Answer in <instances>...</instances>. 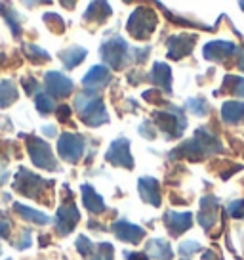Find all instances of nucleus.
I'll list each match as a JSON object with an SVG mask.
<instances>
[{
	"label": "nucleus",
	"mask_w": 244,
	"mask_h": 260,
	"mask_svg": "<svg viewBox=\"0 0 244 260\" xmlns=\"http://www.w3.org/2000/svg\"><path fill=\"white\" fill-rule=\"evenodd\" d=\"M216 151H221V144L218 142V138L210 134L208 130H196L195 138L185 142V144H181V146L176 149V151H172V159H176L178 155L181 157H185V159H200L204 155L208 153H216Z\"/></svg>",
	"instance_id": "f257e3e1"
},
{
	"label": "nucleus",
	"mask_w": 244,
	"mask_h": 260,
	"mask_svg": "<svg viewBox=\"0 0 244 260\" xmlns=\"http://www.w3.org/2000/svg\"><path fill=\"white\" fill-rule=\"evenodd\" d=\"M74 109L80 117V121L88 126H99L107 122V111L101 98L92 94L90 90L74 98Z\"/></svg>",
	"instance_id": "f03ea898"
},
{
	"label": "nucleus",
	"mask_w": 244,
	"mask_h": 260,
	"mask_svg": "<svg viewBox=\"0 0 244 260\" xmlns=\"http://www.w3.org/2000/svg\"><path fill=\"white\" fill-rule=\"evenodd\" d=\"M52 186H54V182L40 178V176H36V174H33V172L23 169V167L17 171L16 180H14V189L16 191H19L25 197L36 199L40 203H50L48 199L44 197V193H48V189Z\"/></svg>",
	"instance_id": "7ed1b4c3"
},
{
	"label": "nucleus",
	"mask_w": 244,
	"mask_h": 260,
	"mask_svg": "<svg viewBox=\"0 0 244 260\" xmlns=\"http://www.w3.org/2000/svg\"><path fill=\"white\" fill-rule=\"evenodd\" d=\"M21 138H25L27 142V153L31 157L33 165L44 171H57V162L52 153V147L44 140H40L38 136H21Z\"/></svg>",
	"instance_id": "20e7f679"
},
{
	"label": "nucleus",
	"mask_w": 244,
	"mask_h": 260,
	"mask_svg": "<svg viewBox=\"0 0 244 260\" xmlns=\"http://www.w3.org/2000/svg\"><path fill=\"white\" fill-rule=\"evenodd\" d=\"M156 14L153 12L151 8H138L134 10V14L130 16V19H128V32H130L134 39H149L151 35H153V31H155L156 27Z\"/></svg>",
	"instance_id": "39448f33"
},
{
	"label": "nucleus",
	"mask_w": 244,
	"mask_h": 260,
	"mask_svg": "<svg viewBox=\"0 0 244 260\" xmlns=\"http://www.w3.org/2000/svg\"><path fill=\"white\" fill-rule=\"evenodd\" d=\"M57 153L67 162H78L84 153V138L73 132H63L57 140Z\"/></svg>",
	"instance_id": "423d86ee"
},
{
	"label": "nucleus",
	"mask_w": 244,
	"mask_h": 260,
	"mask_svg": "<svg viewBox=\"0 0 244 260\" xmlns=\"http://www.w3.org/2000/svg\"><path fill=\"white\" fill-rule=\"evenodd\" d=\"M101 57L105 59V63L118 71L128 61V44L122 39H111L101 44Z\"/></svg>",
	"instance_id": "0eeeda50"
},
{
	"label": "nucleus",
	"mask_w": 244,
	"mask_h": 260,
	"mask_svg": "<svg viewBox=\"0 0 244 260\" xmlns=\"http://www.w3.org/2000/svg\"><path fill=\"white\" fill-rule=\"evenodd\" d=\"M153 119H155V122L158 124V128L162 130V132H166L168 140L179 138L181 132L187 126V121H185L181 115L170 113V111H156V113L153 115Z\"/></svg>",
	"instance_id": "6e6552de"
},
{
	"label": "nucleus",
	"mask_w": 244,
	"mask_h": 260,
	"mask_svg": "<svg viewBox=\"0 0 244 260\" xmlns=\"http://www.w3.org/2000/svg\"><path fill=\"white\" fill-rule=\"evenodd\" d=\"M78 220H80V212H78V209H76V205L73 201L61 205L56 214V232L59 236H69Z\"/></svg>",
	"instance_id": "1a4fd4ad"
},
{
	"label": "nucleus",
	"mask_w": 244,
	"mask_h": 260,
	"mask_svg": "<svg viewBox=\"0 0 244 260\" xmlns=\"http://www.w3.org/2000/svg\"><path fill=\"white\" fill-rule=\"evenodd\" d=\"M105 159L111 165H116V167H126V169H132L134 167V159H132L130 153V144L126 138H118L114 140L109 151H107Z\"/></svg>",
	"instance_id": "9d476101"
},
{
	"label": "nucleus",
	"mask_w": 244,
	"mask_h": 260,
	"mask_svg": "<svg viewBox=\"0 0 244 260\" xmlns=\"http://www.w3.org/2000/svg\"><path fill=\"white\" fill-rule=\"evenodd\" d=\"M44 84L46 90L52 98H67L73 92V81L67 79L65 75H61L59 71H48L44 77Z\"/></svg>",
	"instance_id": "9b49d317"
},
{
	"label": "nucleus",
	"mask_w": 244,
	"mask_h": 260,
	"mask_svg": "<svg viewBox=\"0 0 244 260\" xmlns=\"http://www.w3.org/2000/svg\"><path fill=\"white\" fill-rule=\"evenodd\" d=\"M164 222H166V228H168V232H170L172 236L178 237L193 226V216H191V212L168 211L164 214Z\"/></svg>",
	"instance_id": "f8f14e48"
},
{
	"label": "nucleus",
	"mask_w": 244,
	"mask_h": 260,
	"mask_svg": "<svg viewBox=\"0 0 244 260\" xmlns=\"http://www.w3.org/2000/svg\"><path fill=\"white\" fill-rule=\"evenodd\" d=\"M113 232L118 239L128 241V243H139V241L145 237V230H143V228L136 226V224H130V222H126V220L114 222Z\"/></svg>",
	"instance_id": "ddd939ff"
},
{
	"label": "nucleus",
	"mask_w": 244,
	"mask_h": 260,
	"mask_svg": "<svg viewBox=\"0 0 244 260\" xmlns=\"http://www.w3.org/2000/svg\"><path fill=\"white\" fill-rule=\"evenodd\" d=\"M193 46H195V37H189V35L172 37L170 41H168V56H170L172 59L185 57L191 54Z\"/></svg>",
	"instance_id": "4468645a"
},
{
	"label": "nucleus",
	"mask_w": 244,
	"mask_h": 260,
	"mask_svg": "<svg viewBox=\"0 0 244 260\" xmlns=\"http://www.w3.org/2000/svg\"><path fill=\"white\" fill-rule=\"evenodd\" d=\"M109 82H111V73H109V69H107L105 65H96V67H92L88 73L84 75V79H82V84L88 90L103 88Z\"/></svg>",
	"instance_id": "2eb2a0df"
},
{
	"label": "nucleus",
	"mask_w": 244,
	"mask_h": 260,
	"mask_svg": "<svg viewBox=\"0 0 244 260\" xmlns=\"http://www.w3.org/2000/svg\"><path fill=\"white\" fill-rule=\"evenodd\" d=\"M235 54V44L229 41H214L204 46V56L214 61H223Z\"/></svg>",
	"instance_id": "dca6fc26"
},
{
	"label": "nucleus",
	"mask_w": 244,
	"mask_h": 260,
	"mask_svg": "<svg viewBox=\"0 0 244 260\" xmlns=\"http://www.w3.org/2000/svg\"><path fill=\"white\" fill-rule=\"evenodd\" d=\"M216 214H218V201L214 197H202L200 199V211H198V224L208 230L216 224Z\"/></svg>",
	"instance_id": "f3484780"
},
{
	"label": "nucleus",
	"mask_w": 244,
	"mask_h": 260,
	"mask_svg": "<svg viewBox=\"0 0 244 260\" xmlns=\"http://www.w3.org/2000/svg\"><path fill=\"white\" fill-rule=\"evenodd\" d=\"M138 187H139V195H141V199L149 205H155L158 207L160 205V191H158V182L155 178H139L138 182Z\"/></svg>",
	"instance_id": "a211bd4d"
},
{
	"label": "nucleus",
	"mask_w": 244,
	"mask_h": 260,
	"mask_svg": "<svg viewBox=\"0 0 244 260\" xmlns=\"http://www.w3.org/2000/svg\"><path fill=\"white\" fill-rule=\"evenodd\" d=\"M80 191H82V203H84V207H86L90 212H96V214H99V212L105 211V203H103L101 195H99L94 187H92V186H82Z\"/></svg>",
	"instance_id": "6ab92c4d"
},
{
	"label": "nucleus",
	"mask_w": 244,
	"mask_h": 260,
	"mask_svg": "<svg viewBox=\"0 0 244 260\" xmlns=\"http://www.w3.org/2000/svg\"><path fill=\"white\" fill-rule=\"evenodd\" d=\"M149 81L153 82L155 86H160V88L170 92L172 69L166 63H155L153 65V71H151V75H149Z\"/></svg>",
	"instance_id": "aec40b11"
},
{
	"label": "nucleus",
	"mask_w": 244,
	"mask_h": 260,
	"mask_svg": "<svg viewBox=\"0 0 244 260\" xmlns=\"http://www.w3.org/2000/svg\"><path fill=\"white\" fill-rule=\"evenodd\" d=\"M221 115L229 124H238L244 121V104L242 102H225L221 107Z\"/></svg>",
	"instance_id": "412c9836"
},
{
	"label": "nucleus",
	"mask_w": 244,
	"mask_h": 260,
	"mask_svg": "<svg viewBox=\"0 0 244 260\" xmlns=\"http://www.w3.org/2000/svg\"><path fill=\"white\" fill-rule=\"evenodd\" d=\"M14 209H16L17 214H19L21 218L27 220V222H31V224L44 226V224H48V222H50L48 214L36 211V209H31V207H25V205H21V203H16V205H14Z\"/></svg>",
	"instance_id": "4be33fe9"
},
{
	"label": "nucleus",
	"mask_w": 244,
	"mask_h": 260,
	"mask_svg": "<svg viewBox=\"0 0 244 260\" xmlns=\"http://www.w3.org/2000/svg\"><path fill=\"white\" fill-rule=\"evenodd\" d=\"M147 254L156 260H172V249L164 239H151L147 243Z\"/></svg>",
	"instance_id": "5701e85b"
},
{
	"label": "nucleus",
	"mask_w": 244,
	"mask_h": 260,
	"mask_svg": "<svg viewBox=\"0 0 244 260\" xmlns=\"http://www.w3.org/2000/svg\"><path fill=\"white\" fill-rule=\"evenodd\" d=\"M86 54L88 52L84 48H80V46H71V48L63 50L59 54V57H61V61H63V65H65L67 69H73V67H76V65H80L84 61Z\"/></svg>",
	"instance_id": "b1692460"
},
{
	"label": "nucleus",
	"mask_w": 244,
	"mask_h": 260,
	"mask_svg": "<svg viewBox=\"0 0 244 260\" xmlns=\"http://www.w3.org/2000/svg\"><path fill=\"white\" fill-rule=\"evenodd\" d=\"M0 16H4V19H6V23L10 25V29H12V35H14V37H19V35H21V21H19V14H17L16 10L12 8L10 4L0 2Z\"/></svg>",
	"instance_id": "393cba45"
},
{
	"label": "nucleus",
	"mask_w": 244,
	"mask_h": 260,
	"mask_svg": "<svg viewBox=\"0 0 244 260\" xmlns=\"http://www.w3.org/2000/svg\"><path fill=\"white\" fill-rule=\"evenodd\" d=\"M17 88L12 79H6V81L0 82V107H8L12 106L17 100Z\"/></svg>",
	"instance_id": "a878e982"
},
{
	"label": "nucleus",
	"mask_w": 244,
	"mask_h": 260,
	"mask_svg": "<svg viewBox=\"0 0 244 260\" xmlns=\"http://www.w3.org/2000/svg\"><path fill=\"white\" fill-rule=\"evenodd\" d=\"M109 16H111V6L105 4V2H94V4H90L88 12L84 14V17L88 21H98V23H101Z\"/></svg>",
	"instance_id": "bb28decb"
},
{
	"label": "nucleus",
	"mask_w": 244,
	"mask_h": 260,
	"mask_svg": "<svg viewBox=\"0 0 244 260\" xmlns=\"http://www.w3.org/2000/svg\"><path fill=\"white\" fill-rule=\"evenodd\" d=\"M23 52H25V56H27V59H29V61H33V63H36V65L50 61L48 52L38 48V46H34V44H23Z\"/></svg>",
	"instance_id": "cd10ccee"
},
{
	"label": "nucleus",
	"mask_w": 244,
	"mask_h": 260,
	"mask_svg": "<svg viewBox=\"0 0 244 260\" xmlns=\"http://www.w3.org/2000/svg\"><path fill=\"white\" fill-rule=\"evenodd\" d=\"M34 106H36V109H38L42 115H48L56 109V102H54V98L50 96V94L42 92V94H38L36 100H34Z\"/></svg>",
	"instance_id": "c85d7f7f"
},
{
	"label": "nucleus",
	"mask_w": 244,
	"mask_h": 260,
	"mask_svg": "<svg viewBox=\"0 0 244 260\" xmlns=\"http://www.w3.org/2000/svg\"><path fill=\"white\" fill-rule=\"evenodd\" d=\"M225 88L231 92V94H235L238 98H244V77H235V75H229L225 77Z\"/></svg>",
	"instance_id": "c756f323"
},
{
	"label": "nucleus",
	"mask_w": 244,
	"mask_h": 260,
	"mask_svg": "<svg viewBox=\"0 0 244 260\" xmlns=\"http://www.w3.org/2000/svg\"><path fill=\"white\" fill-rule=\"evenodd\" d=\"M88 260H113V245L111 243H99L94 245V252Z\"/></svg>",
	"instance_id": "7c9ffc66"
},
{
	"label": "nucleus",
	"mask_w": 244,
	"mask_h": 260,
	"mask_svg": "<svg viewBox=\"0 0 244 260\" xmlns=\"http://www.w3.org/2000/svg\"><path fill=\"white\" fill-rule=\"evenodd\" d=\"M44 21H46V25H48L50 31H54V32H63V31H65V23H63V19L57 16V14H52V12L44 14Z\"/></svg>",
	"instance_id": "2f4dec72"
},
{
	"label": "nucleus",
	"mask_w": 244,
	"mask_h": 260,
	"mask_svg": "<svg viewBox=\"0 0 244 260\" xmlns=\"http://www.w3.org/2000/svg\"><path fill=\"white\" fill-rule=\"evenodd\" d=\"M187 109L193 115L204 117V115L208 113V104L204 102L202 98H198V100H189V102H187Z\"/></svg>",
	"instance_id": "473e14b6"
},
{
	"label": "nucleus",
	"mask_w": 244,
	"mask_h": 260,
	"mask_svg": "<svg viewBox=\"0 0 244 260\" xmlns=\"http://www.w3.org/2000/svg\"><path fill=\"white\" fill-rule=\"evenodd\" d=\"M76 249H78V252H80L84 258H90L92 252H94V243L90 241L88 237L80 236L78 239H76Z\"/></svg>",
	"instance_id": "72a5a7b5"
},
{
	"label": "nucleus",
	"mask_w": 244,
	"mask_h": 260,
	"mask_svg": "<svg viewBox=\"0 0 244 260\" xmlns=\"http://www.w3.org/2000/svg\"><path fill=\"white\" fill-rule=\"evenodd\" d=\"M202 247H200V243L198 241H183V243L179 245V252L183 254V256H191L193 252L200 251Z\"/></svg>",
	"instance_id": "f704fd0d"
},
{
	"label": "nucleus",
	"mask_w": 244,
	"mask_h": 260,
	"mask_svg": "<svg viewBox=\"0 0 244 260\" xmlns=\"http://www.w3.org/2000/svg\"><path fill=\"white\" fill-rule=\"evenodd\" d=\"M227 212L233 218H244V199L233 201V203L227 207Z\"/></svg>",
	"instance_id": "c9c22d12"
},
{
	"label": "nucleus",
	"mask_w": 244,
	"mask_h": 260,
	"mask_svg": "<svg viewBox=\"0 0 244 260\" xmlns=\"http://www.w3.org/2000/svg\"><path fill=\"white\" fill-rule=\"evenodd\" d=\"M21 84H23V88L27 94H34L36 88H38V82L34 81L33 77H25V79H21Z\"/></svg>",
	"instance_id": "e433bc0d"
},
{
	"label": "nucleus",
	"mask_w": 244,
	"mask_h": 260,
	"mask_svg": "<svg viewBox=\"0 0 244 260\" xmlns=\"http://www.w3.org/2000/svg\"><path fill=\"white\" fill-rule=\"evenodd\" d=\"M16 247L19 251H23V249H29L31 247V232L29 230H25L23 234H21V241H17Z\"/></svg>",
	"instance_id": "4c0bfd02"
},
{
	"label": "nucleus",
	"mask_w": 244,
	"mask_h": 260,
	"mask_svg": "<svg viewBox=\"0 0 244 260\" xmlns=\"http://www.w3.org/2000/svg\"><path fill=\"white\" fill-rule=\"evenodd\" d=\"M0 237L2 239H8L10 237V220H6L4 214L0 216Z\"/></svg>",
	"instance_id": "58836bf2"
},
{
	"label": "nucleus",
	"mask_w": 244,
	"mask_h": 260,
	"mask_svg": "<svg viewBox=\"0 0 244 260\" xmlns=\"http://www.w3.org/2000/svg\"><path fill=\"white\" fill-rule=\"evenodd\" d=\"M69 117H71V109H69V106H61L57 107V119L61 122L69 121Z\"/></svg>",
	"instance_id": "ea45409f"
},
{
	"label": "nucleus",
	"mask_w": 244,
	"mask_h": 260,
	"mask_svg": "<svg viewBox=\"0 0 244 260\" xmlns=\"http://www.w3.org/2000/svg\"><path fill=\"white\" fill-rule=\"evenodd\" d=\"M126 258L128 260H149L147 258V254H143V252H126Z\"/></svg>",
	"instance_id": "a19ab883"
},
{
	"label": "nucleus",
	"mask_w": 244,
	"mask_h": 260,
	"mask_svg": "<svg viewBox=\"0 0 244 260\" xmlns=\"http://www.w3.org/2000/svg\"><path fill=\"white\" fill-rule=\"evenodd\" d=\"M238 69L244 71V50H240V54H238Z\"/></svg>",
	"instance_id": "79ce46f5"
},
{
	"label": "nucleus",
	"mask_w": 244,
	"mask_h": 260,
	"mask_svg": "<svg viewBox=\"0 0 244 260\" xmlns=\"http://www.w3.org/2000/svg\"><path fill=\"white\" fill-rule=\"evenodd\" d=\"M44 134L46 136H56V128L54 126H44Z\"/></svg>",
	"instance_id": "37998d69"
},
{
	"label": "nucleus",
	"mask_w": 244,
	"mask_h": 260,
	"mask_svg": "<svg viewBox=\"0 0 244 260\" xmlns=\"http://www.w3.org/2000/svg\"><path fill=\"white\" fill-rule=\"evenodd\" d=\"M4 61H6V56H4V54H0V67L4 65Z\"/></svg>",
	"instance_id": "c03bdc74"
},
{
	"label": "nucleus",
	"mask_w": 244,
	"mask_h": 260,
	"mask_svg": "<svg viewBox=\"0 0 244 260\" xmlns=\"http://www.w3.org/2000/svg\"><path fill=\"white\" fill-rule=\"evenodd\" d=\"M240 8H242V10H244V2H240Z\"/></svg>",
	"instance_id": "a18cd8bd"
},
{
	"label": "nucleus",
	"mask_w": 244,
	"mask_h": 260,
	"mask_svg": "<svg viewBox=\"0 0 244 260\" xmlns=\"http://www.w3.org/2000/svg\"><path fill=\"white\" fill-rule=\"evenodd\" d=\"M8 260H12V258H8Z\"/></svg>",
	"instance_id": "49530a36"
}]
</instances>
